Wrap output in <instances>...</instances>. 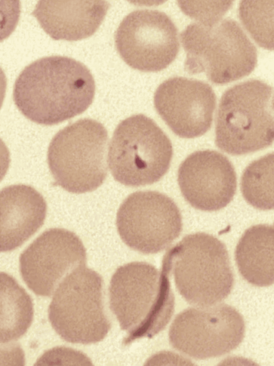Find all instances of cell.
<instances>
[{"label":"cell","instance_id":"cell-15","mask_svg":"<svg viewBox=\"0 0 274 366\" xmlns=\"http://www.w3.org/2000/svg\"><path fill=\"white\" fill-rule=\"evenodd\" d=\"M108 8L106 0H39L33 15L52 39L72 41L93 35Z\"/></svg>","mask_w":274,"mask_h":366},{"label":"cell","instance_id":"cell-25","mask_svg":"<svg viewBox=\"0 0 274 366\" xmlns=\"http://www.w3.org/2000/svg\"><path fill=\"white\" fill-rule=\"evenodd\" d=\"M129 3L136 6H153L165 3L167 0H126Z\"/></svg>","mask_w":274,"mask_h":366},{"label":"cell","instance_id":"cell-11","mask_svg":"<svg viewBox=\"0 0 274 366\" xmlns=\"http://www.w3.org/2000/svg\"><path fill=\"white\" fill-rule=\"evenodd\" d=\"M116 49L131 68L157 72L167 68L179 51L178 31L172 20L157 10H136L120 23Z\"/></svg>","mask_w":274,"mask_h":366},{"label":"cell","instance_id":"cell-23","mask_svg":"<svg viewBox=\"0 0 274 366\" xmlns=\"http://www.w3.org/2000/svg\"><path fill=\"white\" fill-rule=\"evenodd\" d=\"M0 364L24 365V355L21 347L15 343H0Z\"/></svg>","mask_w":274,"mask_h":366},{"label":"cell","instance_id":"cell-16","mask_svg":"<svg viewBox=\"0 0 274 366\" xmlns=\"http://www.w3.org/2000/svg\"><path fill=\"white\" fill-rule=\"evenodd\" d=\"M47 211L43 196L25 184L0 190V252L22 245L43 225Z\"/></svg>","mask_w":274,"mask_h":366},{"label":"cell","instance_id":"cell-19","mask_svg":"<svg viewBox=\"0 0 274 366\" xmlns=\"http://www.w3.org/2000/svg\"><path fill=\"white\" fill-rule=\"evenodd\" d=\"M273 154L270 153L251 162L242 174V194L256 209L273 208Z\"/></svg>","mask_w":274,"mask_h":366},{"label":"cell","instance_id":"cell-3","mask_svg":"<svg viewBox=\"0 0 274 366\" xmlns=\"http://www.w3.org/2000/svg\"><path fill=\"white\" fill-rule=\"evenodd\" d=\"M186 71L204 73L225 84L249 75L257 64L253 44L235 21L215 19L189 24L181 34Z\"/></svg>","mask_w":274,"mask_h":366},{"label":"cell","instance_id":"cell-17","mask_svg":"<svg viewBox=\"0 0 274 366\" xmlns=\"http://www.w3.org/2000/svg\"><path fill=\"white\" fill-rule=\"evenodd\" d=\"M242 277L251 285L268 287L273 283V228L257 224L247 229L235 252Z\"/></svg>","mask_w":274,"mask_h":366},{"label":"cell","instance_id":"cell-14","mask_svg":"<svg viewBox=\"0 0 274 366\" xmlns=\"http://www.w3.org/2000/svg\"><path fill=\"white\" fill-rule=\"evenodd\" d=\"M178 182L184 199L194 208L212 212L226 207L237 187L233 165L214 150L191 154L181 164Z\"/></svg>","mask_w":274,"mask_h":366},{"label":"cell","instance_id":"cell-1","mask_svg":"<svg viewBox=\"0 0 274 366\" xmlns=\"http://www.w3.org/2000/svg\"><path fill=\"white\" fill-rule=\"evenodd\" d=\"M95 89L93 77L84 64L51 56L23 69L15 81L13 98L27 119L50 126L85 112L93 102Z\"/></svg>","mask_w":274,"mask_h":366},{"label":"cell","instance_id":"cell-7","mask_svg":"<svg viewBox=\"0 0 274 366\" xmlns=\"http://www.w3.org/2000/svg\"><path fill=\"white\" fill-rule=\"evenodd\" d=\"M172 144L151 118L135 114L116 127L109 147L108 162L113 178L128 187L159 181L168 172Z\"/></svg>","mask_w":274,"mask_h":366},{"label":"cell","instance_id":"cell-12","mask_svg":"<svg viewBox=\"0 0 274 366\" xmlns=\"http://www.w3.org/2000/svg\"><path fill=\"white\" fill-rule=\"evenodd\" d=\"M86 252L78 236L60 228L48 229L21 254V277L36 295L49 297L74 269L85 266Z\"/></svg>","mask_w":274,"mask_h":366},{"label":"cell","instance_id":"cell-2","mask_svg":"<svg viewBox=\"0 0 274 366\" xmlns=\"http://www.w3.org/2000/svg\"><path fill=\"white\" fill-rule=\"evenodd\" d=\"M169 262L164 255L162 269L142 262L119 267L109 286L110 308L127 332L128 345L162 331L174 312V295L169 280Z\"/></svg>","mask_w":274,"mask_h":366},{"label":"cell","instance_id":"cell-13","mask_svg":"<svg viewBox=\"0 0 274 366\" xmlns=\"http://www.w3.org/2000/svg\"><path fill=\"white\" fill-rule=\"evenodd\" d=\"M215 105L216 97L209 84L181 76L166 79L154 94L157 113L181 138L206 134L211 127Z\"/></svg>","mask_w":274,"mask_h":366},{"label":"cell","instance_id":"cell-18","mask_svg":"<svg viewBox=\"0 0 274 366\" xmlns=\"http://www.w3.org/2000/svg\"><path fill=\"white\" fill-rule=\"evenodd\" d=\"M34 317L32 300L9 274L0 272V343L22 337Z\"/></svg>","mask_w":274,"mask_h":366},{"label":"cell","instance_id":"cell-26","mask_svg":"<svg viewBox=\"0 0 274 366\" xmlns=\"http://www.w3.org/2000/svg\"><path fill=\"white\" fill-rule=\"evenodd\" d=\"M6 86L7 82L6 75L2 69L0 67V109L4 103Z\"/></svg>","mask_w":274,"mask_h":366},{"label":"cell","instance_id":"cell-20","mask_svg":"<svg viewBox=\"0 0 274 366\" xmlns=\"http://www.w3.org/2000/svg\"><path fill=\"white\" fill-rule=\"evenodd\" d=\"M273 0H240L239 18L253 40L267 50L273 48Z\"/></svg>","mask_w":274,"mask_h":366},{"label":"cell","instance_id":"cell-8","mask_svg":"<svg viewBox=\"0 0 274 366\" xmlns=\"http://www.w3.org/2000/svg\"><path fill=\"white\" fill-rule=\"evenodd\" d=\"M49 307L52 327L65 341L92 344L101 341L111 329L103 302L101 276L80 267L56 289Z\"/></svg>","mask_w":274,"mask_h":366},{"label":"cell","instance_id":"cell-22","mask_svg":"<svg viewBox=\"0 0 274 366\" xmlns=\"http://www.w3.org/2000/svg\"><path fill=\"white\" fill-rule=\"evenodd\" d=\"M20 13V0H0V42L14 31Z\"/></svg>","mask_w":274,"mask_h":366},{"label":"cell","instance_id":"cell-5","mask_svg":"<svg viewBox=\"0 0 274 366\" xmlns=\"http://www.w3.org/2000/svg\"><path fill=\"white\" fill-rule=\"evenodd\" d=\"M165 255L176 287L188 303L213 305L230 295L234 278L229 256L215 237L204 232L188 234Z\"/></svg>","mask_w":274,"mask_h":366},{"label":"cell","instance_id":"cell-24","mask_svg":"<svg viewBox=\"0 0 274 366\" xmlns=\"http://www.w3.org/2000/svg\"><path fill=\"white\" fill-rule=\"evenodd\" d=\"M10 164V154L5 143L0 138V182L5 177Z\"/></svg>","mask_w":274,"mask_h":366},{"label":"cell","instance_id":"cell-10","mask_svg":"<svg viewBox=\"0 0 274 366\" xmlns=\"http://www.w3.org/2000/svg\"><path fill=\"white\" fill-rule=\"evenodd\" d=\"M121 239L130 248L155 254L168 247L182 230L176 204L164 194L140 191L131 194L116 214Z\"/></svg>","mask_w":274,"mask_h":366},{"label":"cell","instance_id":"cell-21","mask_svg":"<svg viewBox=\"0 0 274 366\" xmlns=\"http://www.w3.org/2000/svg\"><path fill=\"white\" fill-rule=\"evenodd\" d=\"M234 0H177L181 10L201 21L220 19L232 6Z\"/></svg>","mask_w":274,"mask_h":366},{"label":"cell","instance_id":"cell-9","mask_svg":"<svg viewBox=\"0 0 274 366\" xmlns=\"http://www.w3.org/2000/svg\"><path fill=\"white\" fill-rule=\"evenodd\" d=\"M245 322L242 315L226 304L188 308L173 321L170 344L196 359H208L229 353L243 341Z\"/></svg>","mask_w":274,"mask_h":366},{"label":"cell","instance_id":"cell-4","mask_svg":"<svg viewBox=\"0 0 274 366\" xmlns=\"http://www.w3.org/2000/svg\"><path fill=\"white\" fill-rule=\"evenodd\" d=\"M273 99L272 86L257 79L227 89L216 114V146L231 155L270 146L274 135Z\"/></svg>","mask_w":274,"mask_h":366},{"label":"cell","instance_id":"cell-6","mask_svg":"<svg viewBox=\"0 0 274 366\" xmlns=\"http://www.w3.org/2000/svg\"><path fill=\"white\" fill-rule=\"evenodd\" d=\"M108 133L91 119H81L61 129L48 149V164L56 184L76 194L92 192L107 176Z\"/></svg>","mask_w":274,"mask_h":366}]
</instances>
